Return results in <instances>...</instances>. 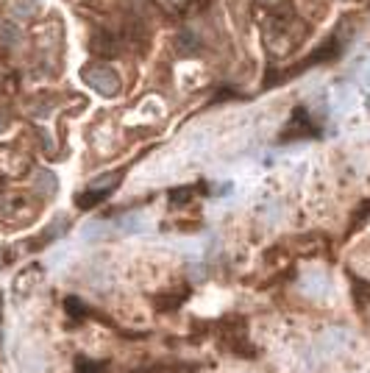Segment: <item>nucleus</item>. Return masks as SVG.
<instances>
[{
    "instance_id": "obj_1",
    "label": "nucleus",
    "mask_w": 370,
    "mask_h": 373,
    "mask_svg": "<svg viewBox=\"0 0 370 373\" xmlns=\"http://www.w3.org/2000/svg\"><path fill=\"white\" fill-rule=\"evenodd\" d=\"M84 81H87L89 90H95L103 98H114L120 92V75L111 67H103V65L84 70Z\"/></svg>"
},
{
    "instance_id": "obj_2",
    "label": "nucleus",
    "mask_w": 370,
    "mask_h": 373,
    "mask_svg": "<svg viewBox=\"0 0 370 373\" xmlns=\"http://www.w3.org/2000/svg\"><path fill=\"white\" fill-rule=\"evenodd\" d=\"M114 229H117L120 234H139V232L148 229V215H145V212H126V215L117 220Z\"/></svg>"
},
{
    "instance_id": "obj_3",
    "label": "nucleus",
    "mask_w": 370,
    "mask_h": 373,
    "mask_svg": "<svg viewBox=\"0 0 370 373\" xmlns=\"http://www.w3.org/2000/svg\"><path fill=\"white\" fill-rule=\"evenodd\" d=\"M34 190L39 195L50 198V195H56V190H59V178H56L50 170H39L34 178Z\"/></svg>"
},
{
    "instance_id": "obj_4",
    "label": "nucleus",
    "mask_w": 370,
    "mask_h": 373,
    "mask_svg": "<svg viewBox=\"0 0 370 373\" xmlns=\"http://www.w3.org/2000/svg\"><path fill=\"white\" fill-rule=\"evenodd\" d=\"M303 287H306L309 296H323V290L329 293V279H326V273L309 271L303 276Z\"/></svg>"
},
{
    "instance_id": "obj_5",
    "label": "nucleus",
    "mask_w": 370,
    "mask_h": 373,
    "mask_svg": "<svg viewBox=\"0 0 370 373\" xmlns=\"http://www.w3.org/2000/svg\"><path fill=\"white\" fill-rule=\"evenodd\" d=\"M20 42H23V31H20V26L11 23V20H0V45H6V48H17Z\"/></svg>"
},
{
    "instance_id": "obj_6",
    "label": "nucleus",
    "mask_w": 370,
    "mask_h": 373,
    "mask_svg": "<svg viewBox=\"0 0 370 373\" xmlns=\"http://www.w3.org/2000/svg\"><path fill=\"white\" fill-rule=\"evenodd\" d=\"M109 234V226L103 223V220H95V223H87L84 229H81V239H87V242H95V239H103Z\"/></svg>"
},
{
    "instance_id": "obj_7",
    "label": "nucleus",
    "mask_w": 370,
    "mask_h": 373,
    "mask_svg": "<svg viewBox=\"0 0 370 373\" xmlns=\"http://www.w3.org/2000/svg\"><path fill=\"white\" fill-rule=\"evenodd\" d=\"M36 11H39V0H11L14 17H34Z\"/></svg>"
},
{
    "instance_id": "obj_8",
    "label": "nucleus",
    "mask_w": 370,
    "mask_h": 373,
    "mask_svg": "<svg viewBox=\"0 0 370 373\" xmlns=\"http://www.w3.org/2000/svg\"><path fill=\"white\" fill-rule=\"evenodd\" d=\"M65 232H67V217H56L53 226L48 229V237L53 239V237H59V234H65Z\"/></svg>"
},
{
    "instance_id": "obj_9",
    "label": "nucleus",
    "mask_w": 370,
    "mask_h": 373,
    "mask_svg": "<svg viewBox=\"0 0 370 373\" xmlns=\"http://www.w3.org/2000/svg\"><path fill=\"white\" fill-rule=\"evenodd\" d=\"M190 195H192V187H178V190L170 193V201L173 204H184V198H190Z\"/></svg>"
},
{
    "instance_id": "obj_10",
    "label": "nucleus",
    "mask_w": 370,
    "mask_h": 373,
    "mask_svg": "<svg viewBox=\"0 0 370 373\" xmlns=\"http://www.w3.org/2000/svg\"><path fill=\"white\" fill-rule=\"evenodd\" d=\"M6 131V117H0V134Z\"/></svg>"
},
{
    "instance_id": "obj_11",
    "label": "nucleus",
    "mask_w": 370,
    "mask_h": 373,
    "mask_svg": "<svg viewBox=\"0 0 370 373\" xmlns=\"http://www.w3.org/2000/svg\"><path fill=\"white\" fill-rule=\"evenodd\" d=\"M368 112H370V98H368Z\"/></svg>"
},
{
    "instance_id": "obj_12",
    "label": "nucleus",
    "mask_w": 370,
    "mask_h": 373,
    "mask_svg": "<svg viewBox=\"0 0 370 373\" xmlns=\"http://www.w3.org/2000/svg\"><path fill=\"white\" fill-rule=\"evenodd\" d=\"M95 373H98V371H95Z\"/></svg>"
}]
</instances>
